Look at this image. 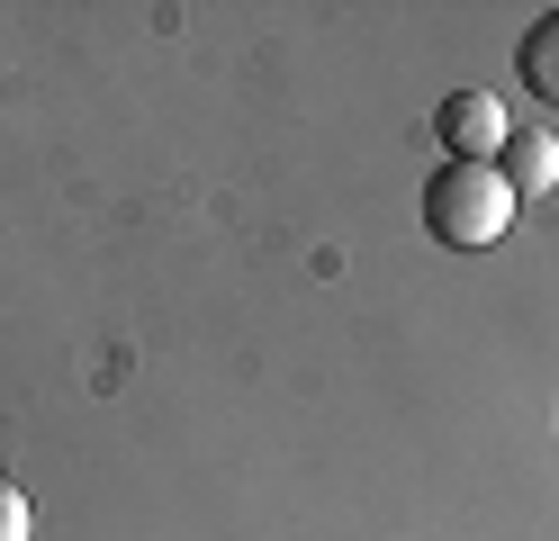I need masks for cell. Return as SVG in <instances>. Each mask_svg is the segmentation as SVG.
<instances>
[{"label":"cell","instance_id":"cell-1","mask_svg":"<svg viewBox=\"0 0 559 541\" xmlns=\"http://www.w3.org/2000/svg\"><path fill=\"white\" fill-rule=\"evenodd\" d=\"M514 226V190L497 163H442L425 180V235H442L451 252H487Z\"/></svg>","mask_w":559,"mask_h":541},{"label":"cell","instance_id":"cell-2","mask_svg":"<svg viewBox=\"0 0 559 541\" xmlns=\"http://www.w3.org/2000/svg\"><path fill=\"white\" fill-rule=\"evenodd\" d=\"M433 136H442L451 163H497L506 144H514V118H506L497 91H451V99L433 108Z\"/></svg>","mask_w":559,"mask_h":541},{"label":"cell","instance_id":"cell-3","mask_svg":"<svg viewBox=\"0 0 559 541\" xmlns=\"http://www.w3.org/2000/svg\"><path fill=\"white\" fill-rule=\"evenodd\" d=\"M514 72H523V91H542L559 108V10H542L533 27H523V46H514Z\"/></svg>","mask_w":559,"mask_h":541},{"label":"cell","instance_id":"cell-4","mask_svg":"<svg viewBox=\"0 0 559 541\" xmlns=\"http://www.w3.org/2000/svg\"><path fill=\"white\" fill-rule=\"evenodd\" d=\"M497 172H506L514 199H542V190H559V144H550V136H514Z\"/></svg>","mask_w":559,"mask_h":541},{"label":"cell","instance_id":"cell-5","mask_svg":"<svg viewBox=\"0 0 559 541\" xmlns=\"http://www.w3.org/2000/svg\"><path fill=\"white\" fill-rule=\"evenodd\" d=\"M0 541H37V505H27L10 479H0Z\"/></svg>","mask_w":559,"mask_h":541}]
</instances>
